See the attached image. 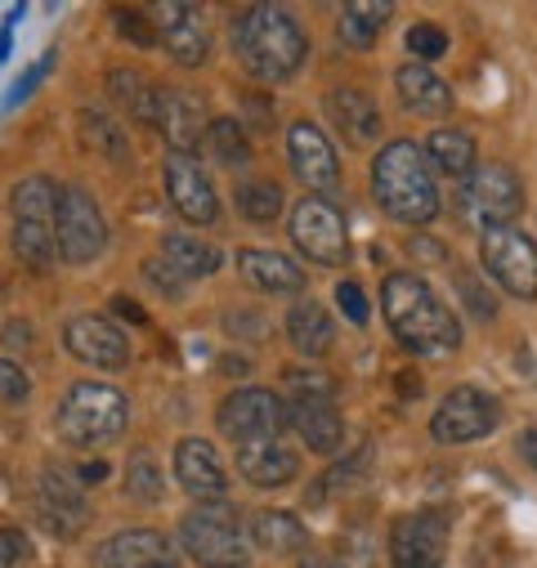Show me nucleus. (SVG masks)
Returning <instances> with one entry per match:
<instances>
[{
	"label": "nucleus",
	"mask_w": 537,
	"mask_h": 568,
	"mask_svg": "<svg viewBox=\"0 0 537 568\" xmlns=\"http://www.w3.org/2000/svg\"><path fill=\"white\" fill-rule=\"evenodd\" d=\"M381 310L389 332L413 354H453L462 345L457 314L430 292V282L417 273H389L381 287Z\"/></svg>",
	"instance_id": "obj_1"
},
{
	"label": "nucleus",
	"mask_w": 537,
	"mask_h": 568,
	"mask_svg": "<svg viewBox=\"0 0 537 568\" xmlns=\"http://www.w3.org/2000/svg\"><path fill=\"white\" fill-rule=\"evenodd\" d=\"M233 50L237 63L255 77V81H287L301 72L310 41L301 32V23L278 10V6H246L233 19Z\"/></svg>",
	"instance_id": "obj_2"
},
{
	"label": "nucleus",
	"mask_w": 537,
	"mask_h": 568,
	"mask_svg": "<svg viewBox=\"0 0 537 568\" xmlns=\"http://www.w3.org/2000/svg\"><path fill=\"white\" fill-rule=\"evenodd\" d=\"M372 193L381 202V211L398 224H430L439 215V189L435 175L422 158L417 144L398 139V144H385L376 153L372 166Z\"/></svg>",
	"instance_id": "obj_3"
},
{
	"label": "nucleus",
	"mask_w": 537,
	"mask_h": 568,
	"mask_svg": "<svg viewBox=\"0 0 537 568\" xmlns=\"http://www.w3.org/2000/svg\"><path fill=\"white\" fill-rule=\"evenodd\" d=\"M130 420V403L121 389L99 385V381H81L63 394L59 403V435L72 448H103L112 444Z\"/></svg>",
	"instance_id": "obj_4"
},
{
	"label": "nucleus",
	"mask_w": 537,
	"mask_h": 568,
	"mask_svg": "<svg viewBox=\"0 0 537 568\" xmlns=\"http://www.w3.org/2000/svg\"><path fill=\"white\" fill-rule=\"evenodd\" d=\"M180 541L184 550L206 564V568H246L251 564V546L246 532L237 528V515L215 501V506H197L180 519Z\"/></svg>",
	"instance_id": "obj_5"
},
{
	"label": "nucleus",
	"mask_w": 537,
	"mask_h": 568,
	"mask_svg": "<svg viewBox=\"0 0 537 568\" xmlns=\"http://www.w3.org/2000/svg\"><path fill=\"white\" fill-rule=\"evenodd\" d=\"M524 206V189L510 166H475L462 184V215L475 229H510Z\"/></svg>",
	"instance_id": "obj_6"
},
{
	"label": "nucleus",
	"mask_w": 537,
	"mask_h": 568,
	"mask_svg": "<svg viewBox=\"0 0 537 568\" xmlns=\"http://www.w3.org/2000/svg\"><path fill=\"white\" fill-rule=\"evenodd\" d=\"M54 237H59V255L68 264H90L103 255L108 246V224L99 215V202L81 189V184H68L59 193V211H54Z\"/></svg>",
	"instance_id": "obj_7"
},
{
	"label": "nucleus",
	"mask_w": 537,
	"mask_h": 568,
	"mask_svg": "<svg viewBox=\"0 0 537 568\" xmlns=\"http://www.w3.org/2000/svg\"><path fill=\"white\" fill-rule=\"evenodd\" d=\"M479 260L501 292L519 301L537 296V246L519 229H488L479 242Z\"/></svg>",
	"instance_id": "obj_8"
},
{
	"label": "nucleus",
	"mask_w": 537,
	"mask_h": 568,
	"mask_svg": "<svg viewBox=\"0 0 537 568\" xmlns=\"http://www.w3.org/2000/svg\"><path fill=\"white\" fill-rule=\"evenodd\" d=\"M220 430L237 444H264V439H278V430L287 425V407L278 394H268V389H233L220 412Z\"/></svg>",
	"instance_id": "obj_9"
},
{
	"label": "nucleus",
	"mask_w": 537,
	"mask_h": 568,
	"mask_svg": "<svg viewBox=\"0 0 537 568\" xmlns=\"http://www.w3.org/2000/svg\"><path fill=\"white\" fill-rule=\"evenodd\" d=\"M497 420H501V407L493 394H484L479 385H457L439 403L430 430L439 444H475V439L497 430Z\"/></svg>",
	"instance_id": "obj_10"
},
{
	"label": "nucleus",
	"mask_w": 537,
	"mask_h": 568,
	"mask_svg": "<svg viewBox=\"0 0 537 568\" xmlns=\"http://www.w3.org/2000/svg\"><path fill=\"white\" fill-rule=\"evenodd\" d=\"M389 559L394 568H444L448 559V515L444 510H413L389 528Z\"/></svg>",
	"instance_id": "obj_11"
},
{
	"label": "nucleus",
	"mask_w": 537,
	"mask_h": 568,
	"mask_svg": "<svg viewBox=\"0 0 537 568\" xmlns=\"http://www.w3.org/2000/svg\"><path fill=\"white\" fill-rule=\"evenodd\" d=\"M292 242L314 260V264H345L349 255V237H345V220L327 197H305L292 211Z\"/></svg>",
	"instance_id": "obj_12"
},
{
	"label": "nucleus",
	"mask_w": 537,
	"mask_h": 568,
	"mask_svg": "<svg viewBox=\"0 0 537 568\" xmlns=\"http://www.w3.org/2000/svg\"><path fill=\"white\" fill-rule=\"evenodd\" d=\"M166 193H171V206L189 224H215L220 197H215V184H211V175L202 171L197 158H184V153L166 158Z\"/></svg>",
	"instance_id": "obj_13"
},
{
	"label": "nucleus",
	"mask_w": 537,
	"mask_h": 568,
	"mask_svg": "<svg viewBox=\"0 0 537 568\" xmlns=\"http://www.w3.org/2000/svg\"><path fill=\"white\" fill-rule=\"evenodd\" d=\"M63 345H68L72 358H81V363H90V367H103V372H116V367L130 363L125 336H121L108 318H99V314H77V318L63 327Z\"/></svg>",
	"instance_id": "obj_14"
},
{
	"label": "nucleus",
	"mask_w": 537,
	"mask_h": 568,
	"mask_svg": "<svg viewBox=\"0 0 537 568\" xmlns=\"http://www.w3.org/2000/svg\"><path fill=\"white\" fill-rule=\"evenodd\" d=\"M287 158H292V171L305 180V189L314 193H332L341 184V166H336V149L327 144V134L310 121H296L292 134H287Z\"/></svg>",
	"instance_id": "obj_15"
},
{
	"label": "nucleus",
	"mask_w": 537,
	"mask_h": 568,
	"mask_svg": "<svg viewBox=\"0 0 537 568\" xmlns=\"http://www.w3.org/2000/svg\"><path fill=\"white\" fill-rule=\"evenodd\" d=\"M41 515H45L50 532L77 537V532L85 528V515H90V506H85V484H81L72 470L50 466V470L41 475Z\"/></svg>",
	"instance_id": "obj_16"
},
{
	"label": "nucleus",
	"mask_w": 537,
	"mask_h": 568,
	"mask_svg": "<svg viewBox=\"0 0 537 568\" xmlns=\"http://www.w3.org/2000/svg\"><path fill=\"white\" fill-rule=\"evenodd\" d=\"M175 479H180V488L197 506L224 501V488H229L224 466H220V457H215V448L206 439H180V448H175Z\"/></svg>",
	"instance_id": "obj_17"
},
{
	"label": "nucleus",
	"mask_w": 537,
	"mask_h": 568,
	"mask_svg": "<svg viewBox=\"0 0 537 568\" xmlns=\"http://www.w3.org/2000/svg\"><path fill=\"white\" fill-rule=\"evenodd\" d=\"M158 37L171 50V59L184 68H202L211 59V28L193 6H162L158 10Z\"/></svg>",
	"instance_id": "obj_18"
},
{
	"label": "nucleus",
	"mask_w": 537,
	"mask_h": 568,
	"mask_svg": "<svg viewBox=\"0 0 537 568\" xmlns=\"http://www.w3.org/2000/svg\"><path fill=\"white\" fill-rule=\"evenodd\" d=\"M94 568H175L171 541L153 528H125L94 550Z\"/></svg>",
	"instance_id": "obj_19"
},
{
	"label": "nucleus",
	"mask_w": 537,
	"mask_h": 568,
	"mask_svg": "<svg viewBox=\"0 0 537 568\" xmlns=\"http://www.w3.org/2000/svg\"><path fill=\"white\" fill-rule=\"evenodd\" d=\"M158 130H162V139L171 144V153H184V158H193V153H197V144L206 139V130H211L202 99H197V94H184V90L166 94V99H162V116H158Z\"/></svg>",
	"instance_id": "obj_20"
},
{
	"label": "nucleus",
	"mask_w": 537,
	"mask_h": 568,
	"mask_svg": "<svg viewBox=\"0 0 537 568\" xmlns=\"http://www.w3.org/2000/svg\"><path fill=\"white\" fill-rule=\"evenodd\" d=\"M287 420L301 430V439H305L314 453H323V457L336 453L341 439H345V420H341V412H336V398H318V394L292 398Z\"/></svg>",
	"instance_id": "obj_21"
},
{
	"label": "nucleus",
	"mask_w": 537,
	"mask_h": 568,
	"mask_svg": "<svg viewBox=\"0 0 537 568\" xmlns=\"http://www.w3.org/2000/svg\"><path fill=\"white\" fill-rule=\"evenodd\" d=\"M237 470L255 484V488H283L301 475V462L292 448H283L278 439H264V444H242L237 448Z\"/></svg>",
	"instance_id": "obj_22"
},
{
	"label": "nucleus",
	"mask_w": 537,
	"mask_h": 568,
	"mask_svg": "<svg viewBox=\"0 0 537 568\" xmlns=\"http://www.w3.org/2000/svg\"><path fill=\"white\" fill-rule=\"evenodd\" d=\"M394 85H398L403 108L417 112V116H448V112H453V90H448V81H439L426 63H403L398 77H394Z\"/></svg>",
	"instance_id": "obj_23"
},
{
	"label": "nucleus",
	"mask_w": 537,
	"mask_h": 568,
	"mask_svg": "<svg viewBox=\"0 0 537 568\" xmlns=\"http://www.w3.org/2000/svg\"><path fill=\"white\" fill-rule=\"evenodd\" d=\"M237 268H242V277L251 282L255 292H268V296H287V292H301L305 287L301 264H292L278 251H242L237 255Z\"/></svg>",
	"instance_id": "obj_24"
},
{
	"label": "nucleus",
	"mask_w": 537,
	"mask_h": 568,
	"mask_svg": "<svg viewBox=\"0 0 537 568\" xmlns=\"http://www.w3.org/2000/svg\"><path fill=\"white\" fill-rule=\"evenodd\" d=\"M327 116L345 139H354V144H367V139L381 134V112H376L372 94H363V90H332Z\"/></svg>",
	"instance_id": "obj_25"
},
{
	"label": "nucleus",
	"mask_w": 537,
	"mask_h": 568,
	"mask_svg": "<svg viewBox=\"0 0 537 568\" xmlns=\"http://www.w3.org/2000/svg\"><path fill=\"white\" fill-rule=\"evenodd\" d=\"M108 94H112L134 121H144V125H158V116H162V99H166L149 77H140L134 68H116V72H108Z\"/></svg>",
	"instance_id": "obj_26"
},
{
	"label": "nucleus",
	"mask_w": 537,
	"mask_h": 568,
	"mask_svg": "<svg viewBox=\"0 0 537 568\" xmlns=\"http://www.w3.org/2000/svg\"><path fill=\"white\" fill-rule=\"evenodd\" d=\"M287 336H292V345H296L305 358H323V354L332 349V341H336V327H332V314H327L323 305L305 301V305H296V310L287 314Z\"/></svg>",
	"instance_id": "obj_27"
},
{
	"label": "nucleus",
	"mask_w": 537,
	"mask_h": 568,
	"mask_svg": "<svg viewBox=\"0 0 537 568\" xmlns=\"http://www.w3.org/2000/svg\"><path fill=\"white\" fill-rule=\"evenodd\" d=\"M162 255H166V268L180 273V277H211L220 268V251L211 242L189 237V233H166Z\"/></svg>",
	"instance_id": "obj_28"
},
{
	"label": "nucleus",
	"mask_w": 537,
	"mask_h": 568,
	"mask_svg": "<svg viewBox=\"0 0 537 568\" xmlns=\"http://www.w3.org/2000/svg\"><path fill=\"white\" fill-rule=\"evenodd\" d=\"M426 153H430L435 171H444V175H453V180H466V175L475 171V139H470L466 130H457V125H439V130L430 134Z\"/></svg>",
	"instance_id": "obj_29"
},
{
	"label": "nucleus",
	"mask_w": 537,
	"mask_h": 568,
	"mask_svg": "<svg viewBox=\"0 0 537 568\" xmlns=\"http://www.w3.org/2000/svg\"><path fill=\"white\" fill-rule=\"evenodd\" d=\"M251 537L268 555H292V550L305 546V524L292 510H260L251 519Z\"/></svg>",
	"instance_id": "obj_30"
},
{
	"label": "nucleus",
	"mask_w": 537,
	"mask_h": 568,
	"mask_svg": "<svg viewBox=\"0 0 537 568\" xmlns=\"http://www.w3.org/2000/svg\"><path fill=\"white\" fill-rule=\"evenodd\" d=\"M389 14H394L389 0H381V6H372V0H349V6L341 10V41L354 45V50L376 45V37L389 23Z\"/></svg>",
	"instance_id": "obj_31"
},
{
	"label": "nucleus",
	"mask_w": 537,
	"mask_h": 568,
	"mask_svg": "<svg viewBox=\"0 0 537 568\" xmlns=\"http://www.w3.org/2000/svg\"><path fill=\"white\" fill-rule=\"evenodd\" d=\"M59 184L45 180V175H32L14 189V220H32V224H54V211H59Z\"/></svg>",
	"instance_id": "obj_32"
},
{
	"label": "nucleus",
	"mask_w": 537,
	"mask_h": 568,
	"mask_svg": "<svg viewBox=\"0 0 537 568\" xmlns=\"http://www.w3.org/2000/svg\"><path fill=\"white\" fill-rule=\"evenodd\" d=\"M14 251L28 268H50L59 255V237L54 224H32V220H14Z\"/></svg>",
	"instance_id": "obj_33"
},
{
	"label": "nucleus",
	"mask_w": 537,
	"mask_h": 568,
	"mask_svg": "<svg viewBox=\"0 0 537 568\" xmlns=\"http://www.w3.org/2000/svg\"><path fill=\"white\" fill-rule=\"evenodd\" d=\"M237 211L251 220V224H268L283 215V189L274 180H246L237 189Z\"/></svg>",
	"instance_id": "obj_34"
},
{
	"label": "nucleus",
	"mask_w": 537,
	"mask_h": 568,
	"mask_svg": "<svg viewBox=\"0 0 537 568\" xmlns=\"http://www.w3.org/2000/svg\"><path fill=\"white\" fill-rule=\"evenodd\" d=\"M77 121H81V139H85V149H99V153H103V158H112V162H125V158H130L125 134H121L103 112H81Z\"/></svg>",
	"instance_id": "obj_35"
},
{
	"label": "nucleus",
	"mask_w": 537,
	"mask_h": 568,
	"mask_svg": "<svg viewBox=\"0 0 537 568\" xmlns=\"http://www.w3.org/2000/svg\"><path fill=\"white\" fill-rule=\"evenodd\" d=\"M206 144H211V153H215L224 166H246V162H251V144H246V134H242L237 121H211Z\"/></svg>",
	"instance_id": "obj_36"
},
{
	"label": "nucleus",
	"mask_w": 537,
	"mask_h": 568,
	"mask_svg": "<svg viewBox=\"0 0 537 568\" xmlns=\"http://www.w3.org/2000/svg\"><path fill=\"white\" fill-rule=\"evenodd\" d=\"M125 493L134 497V501H158L162 497V470L153 466V457L149 453H140V457H134L130 466H125Z\"/></svg>",
	"instance_id": "obj_37"
},
{
	"label": "nucleus",
	"mask_w": 537,
	"mask_h": 568,
	"mask_svg": "<svg viewBox=\"0 0 537 568\" xmlns=\"http://www.w3.org/2000/svg\"><path fill=\"white\" fill-rule=\"evenodd\" d=\"M408 50H413L422 63H435V59L448 54V32L435 28V23H417V28H408Z\"/></svg>",
	"instance_id": "obj_38"
},
{
	"label": "nucleus",
	"mask_w": 537,
	"mask_h": 568,
	"mask_svg": "<svg viewBox=\"0 0 537 568\" xmlns=\"http://www.w3.org/2000/svg\"><path fill=\"white\" fill-rule=\"evenodd\" d=\"M28 394H32L28 372H23L19 363H10V358H0V403L19 407V403H28Z\"/></svg>",
	"instance_id": "obj_39"
},
{
	"label": "nucleus",
	"mask_w": 537,
	"mask_h": 568,
	"mask_svg": "<svg viewBox=\"0 0 537 568\" xmlns=\"http://www.w3.org/2000/svg\"><path fill=\"white\" fill-rule=\"evenodd\" d=\"M336 305H341V314H345L354 327H363L367 314H372V305H367V296H363L358 282H341V287H336Z\"/></svg>",
	"instance_id": "obj_40"
},
{
	"label": "nucleus",
	"mask_w": 537,
	"mask_h": 568,
	"mask_svg": "<svg viewBox=\"0 0 537 568\" xmlns=\"http://www.w3.org/2000/svg\"><path fill=\"white\" fill-rule=\"evenodd\" d=\"M112 19H116V32H121V37H130L134 45H153V41H158L153 23H149L140 10H116Z\"/></svg>",
	"instance_id": "obj_41"
},
{
	"label": "nucleus",
	"mask_w": 537,
	"mask_h": 568,
	"mask_svg": "<svg viewBox=\"0 0 537 568\" xmlns=\"http://www.w3.org/2000/svg\"><path fill=\"white\" fill-rule=\"evenodd\" d=\"M287 385H292V398H310V394H318V398H336V389H332V376H323V372H287L283 376Z\"/></svg>",
	"instance_id": "obj_42"
},
{
	"label": "nucleus",
	"mask_w": 537,
	"mask_h": 568,
	"mask_svg": "<svg viewBox=\"0 0 537 568\" xmlns=\"http://www.w3.org/2000/svg\"><path fill=\"white\" fill-rule=\"evenodd\" d=\"M462 292H466V301H470L475 318H484V323H488V318H497V301H493V292H479L470 273H462Z\"/></svg>",
	"instance_id": "obj_43"
},
{
	"label": "nucleus",
	"mask_w": 537,
	"mask_h": 568,
	"mask_svg": "<svg viewBox=\"0 0 537 568\" xmlns=\"http://www.w3.org/2000/svg\"><path fill=\"white\" fill-rule=\"evenodd\" d=\"M28 555V537L19 528H0V568H10Z\"/></svg>",
	"instance_id": "obj_44"
},
{
	"label": "nucleus",
	"mask_w": 537,
	"mask_h": 568,
	"mask_svg": "<svg viewBox=\"0 0 537 568\" xmlns=\"http://www.w3.org/2000/svg\"><path fill=\"white\" fill-rule=\"evenodd\" d=\"M50 68H54V59H50V54H45L41 63H32V68H28V77H23V81H14V90H10V103H23V99H28V94L41 85V77H45Z\"/></svg>",
	"instance_id": "obj_45"
},
{
	"label": "nucleus",
	"mask_w": 537,
	"mask_h": 568,
	"mask_svg": "<svg viewBox=\"0 0 537 568\" xmlns=\"http://www.w3.org/2000/svg\"><path fill=\"white\" fill-rule=\"evenodd\" d=\"M515 448H519V457H524V462L537 470V425H528V430L515 439Z\"/></svg>",
	"instance_id": "obj_46"
},
{
	"label": "nucleus",
	"mask_w": 537,
	"mask_h": 568,
	"mask_svg": "<svg viewBox=\"0 0 537 568\" xmlns=\"http://www.w3.org/2000/svg\"><path fill=\"white\" fill-rule=\"evenodd\" d=\"M112 310H116L121 318H130V323H144V310L134 305V301H125V296H116V301H112Z\"/></svg>",
	"instance_id": "obj_47"
},
{
	"label": "nucleus",
	"mask_w": 537,
	"mask_h": 568,
	"mask_svg": "<svg viewBox=\"0 0 537 568\" xmlns=\"http://www.w3.org/2000/svg\"><path fill=\"white\" fill-rule=\"evenodd\" d=\"M103 475H108V466H103V462H94V466H81V470H77V479H81V484H99Z\"/></svg>",
	"instance_id": "obj_48"
},
{
	"label": "nucleus",
	"mask_w": 537,
	"mask_h": 568,
	"mask_svg": "<svg viewBox=\"0 0 537 568\" xmlns=\"http://www.w3.org/2000/svg\"><path fill=\"white\" fill-rule=\"evenodd\" d=\"M398 394H413V398H417V394H422V381L403 372V376H398Z\"/></svg>",
	"instance_id": "obj_49"
},
{
	"label": "nucleus",
	"mask_w": 537,
	"mask_h": 568,
	"mask_svg": "<svg viewBox=\"0 0 537 568\" xmlns=\"http://www.w3.org/2000/svg\"><path fill=\"white\" fill-rule=\"evenodd\" d=\"M10 23H14V14H10ZM10 23L0 28V63H6V54H10Z\"/></svg>",
	"instance_id": "obj_50"
},
{
	"label": "nucleus",
	"mask_w": 537,
	"mask_h": 568,
	"mask_svg": "<svg viewBox=\"0 0 537 568\" xmlns=\"http://www.w3.org/2000/svg\"><path fill=\"white\" fill-rule=\"evenodd\" d=\"M301 568H345V564H336V559H310V564H301Z\"/></svg>",
	"instance_id": "obj_51"
}]
</instances>
